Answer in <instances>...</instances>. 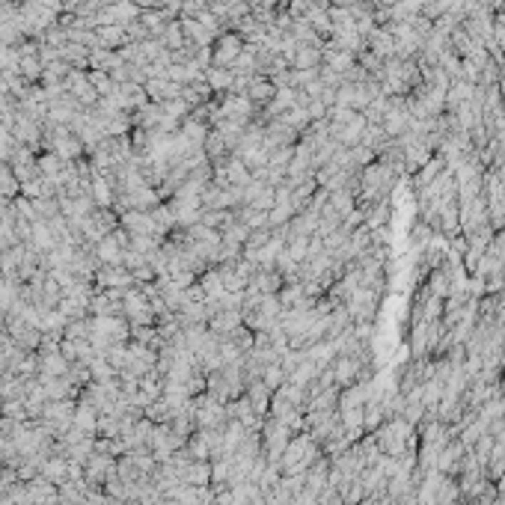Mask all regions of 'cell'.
<instances>
[{
	"label": "cell",
	"mask_w": 505,
	"mask_h": 505,
	"mask_svg": "<svg viewBox=\"0 0 505 505\" xmlns=\"http://www.w3.org/2000/svg\"><path fill=\"white\" fill-rule=\"evenodd\" d=\"M66 83V89H68V96H75L83 107H96L98 104V93L93 89V83H89V78H86V71L83 68H71L68 71V78L63 81Z\"/></svg>",
	"instance_id": "obj_5"
},
{
	"label": "cell",
	"mask_w": 505,
	"mask_h": 505,
	"mask_svg": "<svg viewBox=\"0 0 505 505\" xmlns=\"http://www.w3.org/2000/svg\"><path fill=\"white\" fill-rule=\"evenodd\" d=\"M262 381H265V387H270V389H280L285 381H288V372L282 369V363H270V366H265V372H262Z\"/></svg>",
	"instance_id": "obj_37"
},
{
	"label": "cell",
	"mask_w": 505,
	"mask_h": 505,
	"mask_svg": "<svg viewBox=\"0 0 505 505\" xmlns=\"http://www.w3.org/2000/svg\"><path fill=\"white\" fill-rule=\"evenodd\" d=\"M196 282L203 285V292H205V297H208V300H218V297L226 292V288H223V277H220V270L214 267V265L205 270V274H200V280H196Z\"/></svg>",
	"instance_id": "obj_26"
},
{
	"label": "cell",
	"mask_w": 505,
	"mask_h": 505,
	"mask_svg": "<svg viewBox=\"0 0 505 505\" xmlns=\"http://www.w3.org/2000/svg\"><path fill=\"white\" fill-rule=\"evenodd\" d=\"M143 89H146L149 101H155V104H167V101L182 98V86L173 83L170 78H149L143 83Z\"/></svg>",
	"instance_id": "obj_10"
},
{
	"label": "cell",
	"mask_w": 505,
	"mask_h": 505,
	"mask_svg": "<svg viewBox=\"0 0 505 505\" xmlns=\"http://www.w3.org/2000/svg\"><path fill=\"white\" fill-rule=\"evenodd\" d=\"M86 78L89 83H93V89L104 98V96H111L116 93V83L111 81V71H98V68H86Z\"/></svg>",
	"instance_id": "obj_34"
},
{
	"label": "cell",
	"mask_w": 505,
	"mask_h": 505,
	"mask_svg": "<svg viewBox=\"0 0 505 505\" xmlns=\"http://www.w3.org/2000/svg\"><path fill=\"white\" fill-rule=\"evenodd\" d=\"M211 6V0H185L182 4V12H178V18H196L203 9Z\"/></svg>",
	"instance_id": "obj_43"
},
{
	"label": "cell",
	"mask_w": 505,
	"mask_h": 505,
	"mask_svg": "<svg viewBox=\"0 0 505 505\" xmlns=\"http://www.w3.org/2000/svg\"><path fill=\"white\" fill-rule=\"evenodd\" d=\"M119 226L128 232L131 238H137V235L158 238V226H155L149 211H125V214H119Z\"/></svg>",
	"instance_id": "obj_6"
},
{
	"label": "cell",
	"mask_w": 505,
	"mask_h": 505,
	"mask_svg": "<svg viewBox=\"0 0 505 505\" xmlns=\"http://www.w3.org/2000/svg\"><path fill=\"white\" fill-rule=\"evenodd\" d=\"M481 434H488V422H484V419H479V417H476V419H473L470 425H466V428L461 431V437H458V440H461V443H464L466 449H470V446H473V443H476V440H479Z\"/></svg>",
	"instance_id": "obj_40"
},
{
	"label": "cell",
	"mask_w": 505,
	"mask_h": 505,
	"mask_svg": "<svg viewBox=\"0 0 505 505\" xmlns=\"http://www.w3.org/2000/svg\"><path fill=\"white\" fill-rule=\"evenodd\" d=\"M220 113L223 119H232V122H238V125H250L252 119L259 116V107L252 104L247 96H223L220 98Z\"/></svg>",
	"instance_id": "obj_4"
},
{
	"label": "cell",
	"mask_w": 505,
	"mask_h": 505,
	"mask_svg": "<svg viewBox=\"0 0 505 505\" xmlns=\"http://www.w3.org/2000/svg\"><path fill=\"white\" fill-rule=\"evenodd\" d=\"M178 131H182L188 140H190V146H205V137H208V131H211V125L208 122H196V119H185L182 122V128H178Z\"/></svg>",
	"instance_id": "obj_28"
},
{
	"label": "cell",
	"mask_w": 505,
	"mask_h": 505,
	"mask_svg": "<svg viewBox=\"0 0 505 505\" xmlns=\"http://www.w3.org/2000/svg\"><path fill=\"white\" fill-rule=\"evenodd\" d=\"M60 57L71 66V68H89V48H83V45H78V42H66L63 48H60Z\"/></svg>",
	"instance_id": "obj_25"
},
{
	"label": "cell",
	"mask_w": 505,
	"mask_h": 505,
	"mask_svg": "<svg viewBox=\"0 0 505 505\" xmlns=\"http://www.w3.org/2000/svg\"><path fill=\"white\" fill-rule=\"evenodd\" d=\"M122 30H125V42H146V39H152L149 27L143 24L140 18H137V21H131V24H125Z\"/></svg>",
	"instance_id": "obj_41"
},
{
	"label": "cell",
	"mask_w": 505,
	"mask_h": 505,
	"mask_svg": "<svg viewBox=\"0 0 505 505\" xmlns=\"http://www.w3.org/2000/svg\"><path fill=\"white\" fill-rule=\"evenodd\" d=\"M318 66H321V48L300 45L292 60V68H318Z\"/></svg>",
	"instance_id": "obj_33"
},
{
	"label": "cell",
	"mask_w": 505,
	"mask_h": 505,
	"mask_svg": "<svg viewBox=\"0 0 505 505\" xmlns=\"http://www.w3.org/2000/svg\"><path fill=\"white\" fill-rule=\"evenodd\" d=\"M300 134L295 128H288L282 119H274L265 125V149L274 152V149H282V146H297Z\"/></svg>",
	"instance_id": "obj_7"
},
{
	"label": "cell",
	"mask_w": 505,
	"mask_h": 505,
	"mask_svg": "<svg viewBox=\"0 0 505 505\" xmlns=\"http://www.w3.org/2000/svg\"><path fill=\"white\" fill-rule=\"evenodd\" d=\"M96 36L101 48H111V51H119L125 45V30L119 24H107V27H96Z\"/></svg>",
	"instance_id": "obj_29"
},
{
	"label": "cell",
	"mask_w": 505,
	"mask_h": 505,
	"mask_svg": "<svg viewBox=\"0 0 505 505\" xmlns=\"http://www.w3.org/2000/svg\"><path fill=\"white\" fill-rule=\"evenodd\" d=\"M244 395L250 399L252 410H256L259 417H267V413H270V399H274V389L265 387V381H252V384H247Z\"/></svg>",
	"instance_id": "obj_15"
},
{
	"label": "cell",
	"mask_w": 505,
	"mask_h": 505,
	"mask_svg": "<svg viewBox=\"0 0 505 505\" xmlns=\"http://www.w3.org/2000/svg\"><path fill=\"white\" fill-rule=\"evenodd\" d=\"M244 39L238 33H232V30H223L218 39H214L211 45V66H220V68H229L232 63H235V57L244 51Z\"/></svg>",
	"instance_id": "obj_3"
},
{
	"label": "cell",
	"mask_w": 505,
	"mask_h": 505,
	"mask_svg": "<svg viewBox=\"0 0 505 505\" xmlns=\"http://www.w3.org/2000/svg\"><path fill=\"white\" fill-rule=\"evenodd\" d=\"M389 134L384 131V125H366V131H363V140H359V146H369L374 155H381L387 146H389Z\"/></svg>",
	"instance_id": "obj_22"
},
{
	"label": "cell",
	"mask_w": 505,
	"mask_h": 505,
	"mask_svg": "<svg viewBox=\"0 0 505 505\" xmlns=\"http://www.w3.org/2000/svg\"><path fill=\"white\" fill-rule=\"evenodd\" d=\"M18 193H21V182L15 178L6 160H0V200H15Z\"/></svg>",
	"instance_id": "obj_27"
},
{
	"label": "cell",
	"mask_w": 505,
	"mask_h": 505,
	"mask_svg": "<svg viewBox=\"0 0 505 505\" xmlns=\"http://www.w3.org/2000/svg\"><path fill=\"white\" fill-rule=\"evenodd\" d=\"M86 476L93 479V481H107V479H113V476H116V464H113V458L96 455L93 461L86 464Z\"/></svg>",
	"instance_id": "obj_23"
},
{
	"label": "cell",
	"mask_w": 505,
	"mask_h": 505,
	"mask_svg": "<svg viewBox=\"0 0 505 505\" xmlns=\"http://www.w3.org/2000/svg\"><path fill=\"white\" fill-rule=\"evenodd\" d=\"M446 173V160L440 158V155H434L428 160V164L419 170V173H413V188L417 190H422V188H428L431 182H434V178H440Z\"/></svg>",
	"instance_id": "obj_20"
},
{
	"label": "cell",
	"mask_w": 505,
	"mask_h": 505,
	"mask_svg": "<svg viewBox=\"0 0 505 505\" xmlns=\"http://www.w3.org/2000/svg\"><path fill=\"white\" fill-rule=\"evenodd\" d=\"M274 96H277V86H274V81L270 78H262V75H256L250 81V89H247V98L252 101L262 111V107H267L270 101H274Z\"/></svg>",
	"instance_id": "obj_13"
},
{
	"label": "cell",
	"mask_w": 505,
	"mask_h": 505,
	"mask_svg": "<svg viewBox=\"0 0 505 505\" xmlns=\"http://www.w3.org/2000/svg\"><path fill=\"white\" fill-rule=\"evenodd\" d=\"M392 220V203L389 200H381L366 208V218H363V226L377 232V229H387V223Z\"/></svg>",
	"instance_id": "obj_17"
},
{
	"label": "cell",
	"mask_w": 505,
	"mask_h": 505,
	"mask_svg": "<svg viewBox=\"0 0 505 505\" xmlns=\"http://www.w3.org/2000/svg\"><path fill=\"white\" fill-rule=\"evenodd\" d=\"M111 9H113V18H116V24H119V27H125V24L137 21L140 12H143L137 4H131V0H113Z\"/></svg>",
	"instance_id": "obj_31"
},
{
	"label": "cell",
	"mask_w": 505,
	"mask_h": 505,
	"mask_svg": "<svg viewBox=\"0 0 505 505\" xmlns=\"http://www.w3.org/2000/svg\"><path fill=\"white\" fill-rule=\"evenodd\" d=\"M252 182V173L247 170V164L238 158V155H229L226 160V188H247Z\"/></svg>",
	"instance_id": "obj_19"
},
{
	"label": "cell",
	"mask_w": 505,
	"mask_h": 505,
	"mask_svg": "<svg viewBox=\"0 0 505 505\" xmlns=\"http://www.w3.org/2000/svg\"><path fill=\"white\" fill-rule=\"evenodd\" d=\"M321 455H324V449L310 437V431H300V434H295L285 446V452L280 458V473L282 476H303Z\"/></svg>",
	"instance_id": "obj_1"
},
{
	"label": "cell",
	"mask_w": 505,
	"mask_h": 505,
	"mask_svg": "<svg viewBox=\"0 0 505 505\" xmlns=\"http://www.w3.org/2000/svg\"><path fill=\"white\" fill-rule=\"evenodd\" d=\"M250 285H252V288H259L262 295H277L285 282H282V277H280V270H277V267H259V270H256V277L250 280Z\"/></svg>",
	"instance_id": "obj_18"
},
{
	"label": "cell",
	"mask_w": 505,
	"mask_h": 505,
	"mask_svg": "<svg viewBox=\"0 0 505 505\" xmlns=\"http://www.w3.org/2000/svg\"><path fill=\"white\" fill-rule=\"evenodd\" d=\"M42 473H45V479H51V481H63L66 476H68V461H48L45 466H42Z\"/></svg>",
	"instance_id": "obj_42"
},
{
	"label": "cell",
	"mask_w": 505,
	"mask_h": 505,
	"mask_svg": "<svg viewBox=\"0 0 505 505\" xmlns=\"http://www.w3.org/2000/svg\"><path fill=\"white\" fill-rule=\"evenodd\" d=\"M292 218H295V208L288 205V203H277L274 208L267 211V226H270V229H280V226H285Z\"/></svg>",
	"instance_id": "obj_38"
},
{
	"label": "cell",
	"mask_w": 505,
	"mask_h": 505,
	"mask_svg": "<svg viewBox=\"0 0 505 505\" xmlns=\"http://www.w3.org/2000/svg\"><path fill=\"white\" fill-rule=\"evenodd\" d=\"M321 66H330L333 71H339V75H345L351 66H357V53H351L345 48H336L327 39V42H324V48H321Z\"/></svg>",
	"instance_id": "obj_9"
},
{
	"label": "cell",
	"mask_w": 505,
	"mask_h": 505,
	"mask_svg": "<svg viewBox=\"0 0 505 505\" xmlns=\"http://www.w3.org/2000/svg\"><path fill=\"white\" fill-rule=\"evenodd\" d=\"M235 220H241L247 229H259V226H267V211L252 208V205H241V208H235Z\"/></svg>",
	"instance_id": "obj_32"
},
{
	"label": "cell",
	"mask_w": 505,
	"mask_h": 505,
	"mask_svg": "<svg viewBox=\"0 0 505 505\" xmlns=\"http://www.w3.org/2000/svg\"><path fill=\"white\" fill-rule=\"evenodd\" d=\"M96 285L98 288H131L134 277H131V270L122 265H101L96 270Z\"/></svg>",
	"instance_id": "obj_8"
},
{
	"label": "cell",
	"mask_w": 505,
	"mask_h": 505,
	"mask_svg": "<svg viewBox=\"0 0 505 505\" xmlns=\"http://www.w3.org/2000/svg\"><path fill=\"white\" fill-rule=\"evenodd\" d=\"M42 71H45V63H42L39 53H33V57H21V78H27L30 83H39Z\"/></svg>",
	"instance_id": "obj_36"
},
{
	"label": "cell",
	"mask_w": 505,
	"mask_h": 505,
	"mask_svg": "<svg viewBox=\"0 0 505 505\" xmlns=\"http://www.w3.org/2000/svg\"><path fill=\"white\" fill-rule=\"evenodd\" d=\"M160 42H164V48L167 51H182L185 45H188V39H185V30H182V21H170L167 24V30L160 33Z\"/></svg>",
	"instance_id": "obj_30"
},
{
	"label": "cell",
	"mask_w": 505,
	"mask_h": 505,
	"mask_svg": "<svg viewBox=\"0 0 505 505\" xmlns=\"http://www.w3.org/2000/svg\"><path fill=\"white\" fill-rule=\"evenodd\" d=\"M33 208L39 214V220H53L60 214V200L57 196H42V200H33Z\"/></svg>",
	"instance_id": "obj_39"
},
{
	"label": "cell",
	"mask_w": 505,
	"mask_h": 505,
	"mask_svg": "<svg viewBox=\"0 0 505 505\" xmlns=\"http://www.w3.org/2000/svg\"><path fill=\"white\" fill-rule=\"evenodd\" d=\"M205 155H208V160H218V158H226V155H232L229 152V146H226V140L220 137V131H208V137H205Z\"/></svg>",
	"instance_id": "obj_35"
},
{
	"label": "cell",
	"mask_w": 505,
	"mask_h": 505,
	"mask_svg": "<svg viewBox=\"0 0 505 505\" xmlns=\"http://www.w3.org/2000/svg\"><path fill=\"white\" fill-rule=\"evenodd\" d=\"M366 45H369V51H374L381 60L395 57V39H392V33H389L387 27H374V30L366 36Z\"/></svg>",
	"instance_id": "obj_14"
},
{
	"label": "cell",
	"mask_w": 505,
	"mask_h": 505,
	"mask_svg": "<svg viewBox=\"0 0 505 505\" xmlns=\"http://www.w3.org/2000/svg\"><path fill=\"white\" fill-rule=\"evenodd\" d=\"M232 81H235L232 68H220V66H208V68H205V83H208L218 96H226V93H229Z\"/></svg>",
	"instance_id": "obj_21"
},
{
	"label": "cell",
	"mask_w": 505,
	"mask_h": 505,
	"mask_svg": "<svg viewBox=\"0 0 505 505\" xmlns=\"http://www.w3.org/2000/svg\"><path fill=\"white\" fill-rule=\"evenodd\" d=\"M182 21V30H185V39H188V45H196V48H208V45H214V36L211 30H205L196 18H178Z\"/></svg>",
	"instance_id": "obj_16"
},
{
	"label": "cell",
	"mask_w": 505,
	"mask_h": 505,
	"mask_svg": "<svg viewBox=\"0 0 505 505\" xmlns=\"http://www.w3.org/2000/svg\"><path fill=\"white\" fill-rule=\"evenodd\" d=\"M241 324H244V312L241 310H218V312L211 315V321H208V330L214 336L226 339L232 330H238Z\"/></svg>",
	"instance_id": "obj_11"
},
{
	"label": "cell",
	"mask_w": 505,
	"mask_h": 505,
	"mask_svg": "<svg viewBox=\"0 0 505 505\" xmlns=\"http://www.w3.org/2000/svg\"><path fill=\"white\" fill-rule=\"evenodd\" d=\"M446 505H461V502H446Z\"/></svg>",
	"instance_id": "obj_44"
},
{
	"label": "cell",
	"mask_w": 505,
	"mask_h": 505,
	"mask_svg": "<svg viewBox=\"0 0 505 505\" xmlns=\"http://www.w3.org/2000/svg\"><path fill=\"white\" fill-rule=\"evenodd\" d=\"M116 66H122L119 53L111 48H93L89 51V68H98V71H113Z\"/></svg>",
	"instance_id": "obj_24"
},
{
	"label": "cell",
	"mask_w": 505,
	"mask_h": 505,
	"mask_svg": "<svg viewBox=\"0 0 505 505\" xmlns=\"http://www.w3.org/2000/svg\"><path fill=\"white\" fill-rule=\"evenodd\" d=\"M381 297H384V295L372 292V288H357V292L345 300L354 324H372L374 315H377V306H381Z\"/></svg>",
	"instance_id": "obj_2"
},
{
	"label": "cell",
	"mask_w": 505,
	"mask_h": 505,
	"mask_svg": "<svg viewBox=\"0 0 505 505\" xmlns=\"http://www.w3.org/2000/svg\"><path fill=\"white\" fill-rule=\"evenodd\" d=\"M125 250H128V247H122V241L113 235V232H111V235H107V238H101V241L93 247V252H96L98 265H122Z\"/></svg>",
	"instance_id": "obj_12"
}]
</instances>
